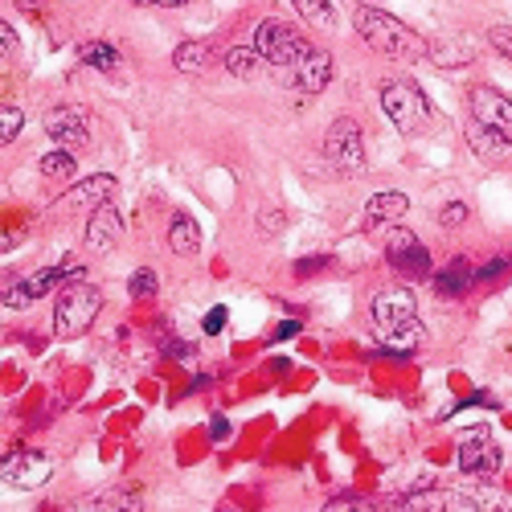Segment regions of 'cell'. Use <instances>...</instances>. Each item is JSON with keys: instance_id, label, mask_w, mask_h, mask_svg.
I'll list each match as a JSON object with an SVG mask.
<instances>
[{"instance_id": "15", "label": "cell", "mask_w": 512, "mask_h": 512, "mask_svg": "<svg viewBox=\"0 0 512 512\" xmlns=\"http://www.w3.org/2000/svg\"><path fill=\"white\" fill-rule=\"evenodd\" d=\"M287 70H291V87L300 91V95H320L328 82H332V54L312 46V54L304 62H295Z\"/></svg>"}, {"instance_id": "4", "label": "cell", "mask_w": 512, "mask_h": 512, "mask_svg": "<svg viewBox=\"0 0 512 512\" xmlns=\"http://www.w3.org/2000/svg\"><path fill=\"white\" fill-rule=\"evenodd\" d=\"M250 46L259 50L263 62H271V66H295V62H304L312 54V41L283 17H263L259 29H254Z\"/></svg>"}, {"instance_id": "9", "label": "cell", "mask_w": 512, "mask_h": 512, "mask_svg": "<svg viewBox=\"0 0 512 512\" xmlns=\"http://www.w3.org/2000/svg\"><path fill=\"white\" fill-rule=\"evenodd\" d=\"M41 127H46V136L58 144V148H70V152H82L91 144V132H87V119L82 111H74L70 103H58L41 115Z\"/></svg>"}, {"instance_id": "20", "label": "cell", "mask_w": 512, "mask_h": 512, "mask_svg": "<svg viewBox=\"0 0 512 512\" xmlns=\"http://www.w3.org/2000/svg\"><path fill=\"white\" fill-rule=\"evenodd\" d=\"M472 283H476V271H472V263H467V259H451V263L435 275V291L447 295V300H451V295H463Z\"/></svg>"}, {"instance_id": "8", "label": "cell", "mask_w": 512, "mask_h": 512, "mask_svg": "<svg viewBox=\"0 0 512 512\" xmlns=\"http://www.w3.org/2000/svg\"><path fill=\"white\" fill-rule=\"evenodd\" d=\"M500 463H504L500 443L492 439V431H484V426H476V431L459 443V467H463L467 476L488 480V476H496V472H500Z\"/></svg>"}, {"instance_id": "35", "label": "cell", "mask_w": 512, "mask_h": 512, "mask_svg": "<svg viewBox=\"0 0 512 512\" xmlns=\"http://www.w3.org/2000/svg\"><path fill=\"white\" fill-rule=\"evenodd\" d=\"M320 267H328V259H300V263H295V275L304 279V275H316Z\"/></svg>"}, {"instance_id": "38", "label": "cell", "mask_w": 512, "mask_h": 512, "mask_svg": "<svg viewBox=\"0 0 512 512\" xmlns=\"http://www.w3.org/2000/svg\"><path fill=\"white\" fill-rule=\"evenodd\" d=\"M226 435H230V431H226V422H222V418H213V439H218V443H222Z\"/></svg>"}, {"instance_id": "21", "label": "cell", "mask_w": 512, "mask_h": 512, "mask_svg": "<svg viewBox=\"0 0 512 512\" xmlns=\"http://www.w3.org/2000/svg\"><path fill=\"white\" fill-rule=\"evenodd\" d=\"M173 66L181 74H189V78L205 74L209 70V46H205V41H181V46L173 50Z\"/></svg>"}, {"instance_id": "24", "label": "cell", "mask_w": 512, "mask_h": 512, "mask_svg": "<svg viewBox=\"0 0 512 512\" xmlns=\"http://www.w3.org/2000/svg\"><path fill=\"white\" fill-rule=\"evenodd\" d=\"M406 512H443V508H455V496L451 492H435V488H426V492H410L406 500H398Z\"/></svg>"}, {"instance_id": "18", "label": "cell", "mask_w": 512, "mask_h": 512, "mask_svg": "<svg viewBox=\"0 0 512 512\" xmlns=\"http://www.w3.org/2000/svg\"><path fill=\"white\" fill-rule=\"evenodd\" d=\"M426 58H431L439 70H463L467 62H476V50L463 46L459 37H435L431 41V54H426Z\"/></svg>"}, {"instance_id": "29", "label": "cell", "mask_w": 512, "mask_h": 512, "mask_svg": "<svg viewBox=\"0 0 512 512\" xmlns=\"http://www.w3.org/2000/svg\"><path fill=\"white\" fill-rule=\"evenodd\" d=\"M467 213H472V209H467V201H451V205L439 209V226L443 230H459L467 222Z\"/></svg>"}, {"instance_id": "23", "label": "cell", "mask_w": 512, "mask_h": 512, "mask_svg": "<svg viewBox=\"0 0 512 512\" xmlns=\"http://www.w3.org/2000/svg\"><path fill=\"white\" fill-rule=\"evenodd\" d=\"M291 5H295V13H300L312 29H320V33L336 29V5H332V0H291Z\"/></svg>"}, {"instance_id": "26", "label": "cell", "mask_w": 512, "mask_h": 512, "mask_svg": "<svg viewBox=\"0 0 512 512\" xmlns=\"http://www.w3.org/2000/svg\"><path fill=\"white\" fill-rule=\"evenodd\" d=\"M41 168V177H50V181H62V177H74V152L70 148H58V152H46L37 160Z\"/></svg>"}, {"instance_id": "5", "label": "cell", "mask_w": 512, "mask_h": 512, "mask_svg": "<svg viewBox=\"0 0 512 512\" xmlns=\"http://www.w3.org/2000/svg\"><path fill=\"white\" fill-rule=\"evenodd\" d=\"M324 156L332 168H340V173H361L365 168V136H361V123L340 115L328 123L324 132Z\"/></svg>"}, {"instance_id": "30", "label": "cell", "mask_w": 512, "mask_h": 512, "mask_svg": "<svg viewBox=\"0 0 512 512\" xmlns=\"http://www.w3.org/2000/svg\"><path fill=\"white\" fill-rule=\"evenodd\" d=\"M488 46H492L500 58L512 62V25H492V29H488Z\"/></svg>"}, {"instance_id": "13", "label": "cell", "mask_w": 512, "mask_h": 512, "mask_svg": "<svg viewBox=\"0 0 512 512\" xmlns=\"http://www.w3.org/2000/svg\"><path fill=\"white\" fill-rule=\"evenodd\" d=\"M467 111H472V119H480L488 127L512 132V99L496 87H472V95H467Z\"/></svg>"}, {"instance_id": "16", "label": "cell", "mask_w": 512, "mask_h": 512, "mask_svg": "<svg viewBox=\"0 0 512 512\" xmlns=\"http://www.w3.org/2000/svg\"><path fill=\"white\" fill-rule=\"evenodd\" d=\"M111 193H115V177L111 173H95V177H82L78 185H70L66 193H62V201H66V209H87V213H95L103 201H111Z\"/></svg>"}, {"instance_id": "19", "label": "cell", "mask_w": 512, "mask_h": 512, "mask_svg": "<svg viewBox=\"0 0 512 512\" xmlns=\"http://www.w3.org/2000/svg\"><path fill=\"white\" fill-rule=\"evenodd\" d=\"M168 246H173V254H181V259H193L201 250V226L189 213H173V222H168Z\"/></svg>"}, {"instance_id": "17", "label": "cell", "mask_w": 512, "mask_h": 512, "mask_svg": "<svg viewBox=\"0 0 512 512\" xmlns=\"http://www.w3.org/2000/svg\"><path fill=\"white\" fill-rule=\"evenodd\" d=\"M410 209V197L406 193H377L369 197V209H365V226H390V222H402Z\"/></svg>"}, {"instance_id": "34", "label": "cell", "mask_w": 512, "mask_h": 512, "mask_svg": "<svg viewBox=\"0 0 512 512\" xmlns=\"http://www.w3.org/2000/svg\"><path fill=\"white\" fill-rule=\"evenodd\" d=\"M0 50H5V54L17 50V29H13L9 21H0Z\"/></svg>"}, {"instance_id": "36", "label": "cell", "mask_w": 512, "mask_h": 512, "mask_svg": "<svg viewBox=\"0 0 512 512\" xmlns=\"http://www.w3.org/2000/svg\"><path fill=\"white\" fill-rule=\"evenodd\" d=\"M508 271V259H492L484 271H480V279H496V275H504Z\"/></svg>"}, {"instance_id": "31", "label": "cell", "mask_w": 512, "mask_h": 512, "mask_svg": "<svg viewBox=\"0 0 512 512\" xmlns=\"http://www.w3.org/2000/svg\"><path fill=\"white\" fill-rule=\"evenodd\" d=\"M259 230H263V234H283V230H287V213H283L279 205H275V209H263V213H259Z\"/></svg>"}, {"instance_id": "32", "label": "cell", "mask_w": 512, "mask_h": 512, "mask_svg": "<svg viewBox=\"0 0 512 512\" xmlns=\"http://www.w3.org/2000/svg\"><path fill=\"white\" fill-rule=\"evenodd\" d=\"M222 328H226V308L218 304V308H209V312H205V320H201V332H205V336H218Z\"/></svg>"}, {"instance_id": "7", "label": "cell", "mask_w": 512, "mask_h": 512, "mask_svg": "<svg viewBox=\"0 0 512 512\" xmlns=\"http://www.w3.org/2000/svg\"><path fill=\"white\" fill-rule=\"evenodd\" d=\"M369 316H373L377 332L386 336V332L418 320V300H414L410 287H386V291H377V300L369 304Z\"/></svg>"}, {"instance_id": "25", "label": "cell", "mask_w": 512, "mask_h": 512, "mask_svg": "<svg viewBox=\"0 0 512 512\" xmlns=\"http://www.w3.org/2000/svg\"><path fill=\"white\" fill-rule=\"evenodd\" d=\"M263 66V54L254 50V46H234V50H226V70L234 74V78H254V70Z\"/></svg>"}, {"instance_id": "27", "label": "cell", "mask_w": 512, "mask_h": 512, "mask_svg": "<svg viewBox=\"0 0 512 512\" xmlns=\"http://www.w3.org/2000/svg\"><path fill=\"white\" fill-rule=\"evenodd\" d=\"M21 127H25V111L17 103H5V111H0V144H13L21 136Z\"/></svg>"}, {"instance_id": "11", "label": "cell", "mask_w": 512, "mask_h": 512, "mask_svg": "<svg viewBox=\"0 0 512 512\" xmlns=\"http://www.w3.org/2000/svg\"><path fill=\"white\" fill-rule=\"evenodd\" d=\"M467 148H472V156L488 168H508L512 164V132H500V127H488L480 119L467 123Z\"/></svg>"}, {"instance_id": "1", "label": "cell", "mask_w": 512, "mask_h": 512, "mask_svg": "<svg viewBox=\"0 0 512 512\" xmlns=\"http://www.w3.org/2000/svg\"><path fill=\"white\" fill-rule=\"evenodd\" d=\"M353 25H357V37L369 50L386 54L394 62H422L426 54H431V41H426L418 29H410L406 21H398L394 13L377 9V5H361L353 13Z\"/></svg>"}, {"instance_id": "3", "label": "cell", "mask_w": 512, "mask_h": 512, "mask_svg": "<svg viewBox=\"0 0 512 512\" xmlns=\"http://www.w3.org/2000/svg\"><path fill=\"white\" fill-rule=\"evenodd\" d=\"M381 111H386V119L402 136H418L422 127L431 123V107H426V95L414 87V78L381 82Z\"/></svg>"}, {"instance_id": "37", "label": "cell", "mask_w": 512, "mask_h": 512, "mask_svg": "<svg viewBox=\"0 0 512 512\" xmlns=\"http://www.w3.org/2000/svg\"><path fill=\"white\" fill-rule=\"evenodd\" d=\"M295 328H300V324L287 320V324H279V332H275V336H279V340H287V336H295Z\"/></svg>"}, {"instance_id": "14", "label": "cell", "mask_w": 512, "mask_h": 512, "mask_svg": "<svg viewBox=\"0 0 512 512\" xmlns=\"http://www.w3.org/2000/svg\"><path fill=\"white\" fill-rule=\"evenodd\" d=\"M123 238V218H119V209L111 201H103L95 213H91V222H87V234H82V242H87L91 254H111Z\"/></svg>"}, {"instance_id": "10", "label": "cell", "mask_w": 512, "mask_h": 512, "mask_svg": "<svg viewBox=\"0 0 512 512\" xmlns=\"http://www.w3.org/2000/svg\"><path fill=\"white\" fill-rule=\"evenodd\" d=\"M0 476H5V484L21 488V492H37L41 484H50L54 463H50V455H41V451H13L5 459V467H0Z\"/></svg>"}, {"instance_id": "12", "label": "cell", "mask_w": 512, "mask_h": 512, "mask_svg": "<svg viewBox=\"0 0 512 512\" xmlns=\"http://www.w3.org/2000/svg\"><path fill=\"white\" fill-rule=\"evenodd\" d=\"M78 263H62V267H50V271H37V275H29L25 283H13V287H5V308H13V312H21V308H29L33 300H37V295H46L58 279H66V275H74L78 279Z\"/></svg>"}, {"instance_id": "22", "label": "cell", "mask_w": 512, "mask_h": 512, "mask_svg": "<svg viewBox=\"0 0 512 512\" xmlns=\"http://www.w3.org/2000/svg\"><path fill=\"white\" fill-rule=\"evenodd\" d=\"M78 62L91 66V70H119L123 66V54L115 46H107V41H82V46H78Z\"/></svg>"}, {"instance_id": "2", "label": "cell", "mask_w": 512, "mask_h": 512, "mask_svg": "<svg viewBox=\"0 0 512 512\" xmlns=\"http://www.w3.org/2000/svg\"><path fill=\"white\" fill-rule=\"evenodd\" d=\"M99 312H103V291L74 279L70 287L58 291V300H54V332L66 336V340H74L82 332H91V324L99 320Z\"/></svg>"}, {"instance_id": "28", "label": "cell", "mask_w": 512, "mask_h": 512, "mask_svg": "<svg viewBox=\"0 0 512 512\" xmlns=\"http://www.w3.org/2000/svg\"><path fill=\"white\" fill-rule=\"evenodd\" d=\"M156 275L148 271V267H140L132 279H127V295H132V300H152V295H156Z\"/></svg>"}, {"instance_id": "33", "label": "cell", "mask_w": 512, "mask_h": 512, "mask_svg": "<svg viewBox=\"0 0 512 512\" xmlns=\"http://www.w3.org/2000/svg\"><path fill=\"white\" fill-rule=\"evenodd\" d=\"M127 5H136V9H185L189 0H127Z\"/></svg>"}, {"instance_id": "6", "label": "cell", "mask_w": 512, "mask_h": 512, "mask_svg": "<svg viewBox=\"0 0 512 512\" xmlns=\"http://www.w3.org/2000/svg\"><path fill=\"white\" fill-rule=\"evenodd\" d=\"M386 259L398 275H410V279H426L431 275V250L418 242L414 230L406 226H390V238H386Z\"/></svg>"}]
</instances>
